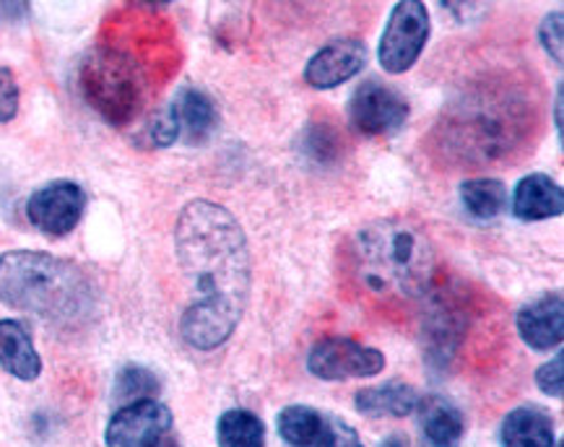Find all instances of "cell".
Masks as SVG:
<instances>
[{
    "mask_svg": "<svg viewBox=\"0 0 564 447\" xmlns=\"http://www.w3.org/2000/svg\"><path fill=\"white\" fill-rule=\"evenodd\" d=\"M154 447H180V445H177V439H172V437L167 435V437L159 439V443H156Z\"/></svg>",
    "mask_w": 564,
    "mask_h": 447,
    "instance_id": "4dcf8cb0",
    "label": "cell"
},
{
    "mask_svg": "<svg viewBox=\"0 0 564 447\" xmlns=\"http://www.w3.org/2000/svg\"><path fill=\"white\" fill-rule=\"evenodd\" d=\"M349 120L365 135H395L409 120V102L401 91L380 81H365L349 99Z\"/></svg>",
    "mask_w": 564,
    "mask_h": 447,
    "instance_id": "ba28073f",
    "label": "cell"
},
{
    "mask_svg": "<svg viewBox=\"0 0 564 447\" xmlns=\"http://www.w3.org/2000/svg\"><path fill=\"white\" fill-rule=\"evenodd\" d=\"M430 40V13L419 0H401L390 11L380 37V66L388 74H406L422 55Z\"/></svg>",
    "mask_w": 564,
    "mask_h": 447,
    "instance_id": "8992f818",
    "label": "cell"
},
{
    "mask_svg": "<svg viewBox=\"0 0 564 447\" xmlns=\"http://www.w3.org/2000/svg\"><path fill=\"white\" fill-rule=\"evenodd\" d=\"M325 419L313 406H286L279 414V435L292 447H315Z\"/></svg>",
    "mask_w": 564,
    "mask_h": 447,
    "instance_id": "44dd1931",
    "label": "cell"
},
{
    "mask_svg": "<svg viewBox=\"0 0 564 447\" xmlns=\"http://www.w3.org/2000/svg\"><path fill=\"white\" fill-rule=\"evenodd\" d=\"M0 367L21 382H34L42 372V359L32 336L19 320H0Z\"/></svg>",
    "mask_w": 564,
    "mask_h": 447,
    "instance_id": "e0dca14e",
    "label": "cell"
},
{
    "mask_svg": "<svg viewBox=\"0 0 564 447\" xmlns=\"http://www.w3.org/2000/svg\"><path fill=\"white\" fill-rule=\"evenodd\" d=\"M533 115V102L520 86L484 84L466 89L437 122L435 154L460 167L500 162L523 146Z\"/></svg>",
    "mask_w": 564,
    "mask_h": 447,
    "instance_id": "7a4b0ae2",
    "label": "cell"
},
{
    "mask_svg": "<svg viewBox=\"0 0 564 447\" xmlns=\"http://www.w3.org/2000/svg\"><path fill=\"white\" fill-rule=\"evenodd\" d=\"M305 154L317 159V162H330L341 154V139H338L336 128L328 122L310 126L305 133Z\"/></svg>",
    "mask_w": 564,
    "mask_h": 447,
    "instance_id": "603a6c76",
    "label": "cell"
},
{
    "mask_svg": "<svg viewBox=\"0 0 564 447\" xmlns=\"http://www.w3.org/2000/svg\"><path fill=\"white\" fill-rule=\"evenodd\" d=\"M315 447H365L351 424L341 419H325L323 435Z\"/></svg>",
    "mask_w": 564,
    "mask_h": 447,
    "instance_id": "484cf974",
    "label": "cell"
},
{
    "mask_svg": "<svg viewBox=\"0 0 564 447\" xmlns=\"http://www.w3.org/2000/svg\"><path fill=\"white\" fill-rule=\"evenodd\" d=\"M19 112V84L11 68H0V122H11Z\"/></svg>",
    "mask_w": 564,
    "mask_h": 447,
    "instance_id": "83f0119b",
    "label": "cell"
},
{
    "mask_svg": "<svg viewBox=\"0 0 564 447\" xmlns=\"http://www.w3.org/2000/svg\"><path fill=\"white\" fill-rule=\"evenodd\" d=\"M380 447H409V439L403 435H390L388 439H382Z\"/></svg>",
    "mask_w": 564,
    "mask_h": 447,
    "instance_id": "f546056e",
    "label": "cell"
},
{
    "mask_svg": "<svg viewBox=\"0 0 564 447\" xmlns=\"http://www.w3.org/2000/svg\"><path fill=\"white\" fill-rule=\"evenodd\" d=\"M162 385H159V378L147 367L128 364L122 367L118 378H115V401L120 403H135V401H149L156 399Z\"/></svg>",
    "mask_w": 564,
    "mask_h": 447,
    "instance_id": "7402d4cb",
    "label": "cell"
},
{
    "mask_svg": "<svg viewBox=\"0 0 564 447\" xmlns=\"http://www.w3.org/2000/svg\"><path fill=\"white\" fill-rule=\"evenodd\" d=\"M419 427H422V447H460L466 435V419L460 408L443 395H430L419 401Z\"/></svg>",
    "mask_w": 564,
    "mask_h": 447,
    "instance_id": "9a60e30c",
    "label": "cell"
},
{
    "mask_svg": "<svg viewBox=\"0 0 564 447\" xmlns=\"http://www.w3.org/2000/svg\"><path fill=\"white\" fill-rule=\"evenodd\" d=\"M562 97L564 91L560 89L556 91V102H554V118H556V131H560V135H562Z\"/></svg>",
    "mask_w": 564,
    "mask_h": 447,
    "instance_id": "f1b7e54d",
    "label": "cell"
},
{
    "mask_svg": "<svg viewBox=\"0 0 564 447\" xmlns=\"http://www.w3.org/2000/svg\"><path fill=\"white\" fill-rule=\"evenodd\" d=\"M367 66V47L359 40H336L310 57L305 68V81L313 89H336L351 81Z\"/></svg>",
    "mask_w": 564,
    "mask_h": 447,
    "instance_id": "8fae6325",
    "label": "cell"
},
{
    "mask_svg": "<svg viewBox=\"0 0 564 447\" xmlns=\"http://www.w3.org/2000/svg\"><path fill=\"white\" fill-rule=\"evenodd\" d=\"M500 437L502 447H556L554 422L536 406L510 411L502 422Z\"/></svg>",
    "mask_w": 564,
    "mask_h": 447,
    "instance_id": "ac0fdd59",
    "label": "cell"
},
{
    "mask_svg": "<svg viewBox=\"0 0 564 447\" xmlns=\"http://www.w3.org/2000/svg\"><path fill=\"white\" fill-rule=\"evenodd\" d=\"M562 34H564L562 11L549 13V17L544 19V24H541V29H539V37H541V45H544L546 53L554 57L556 66H562V47H564Z\"/></svg>",
    "mask_w": 564,
    "mask_h": 447,
    "instance_id": "4316f807",
    "label": "cell"
},
{
    "mask_svg": "<svg viewBox=\"0 0 564 447\" xmlns=\"http://www.w3.org/2000/svg\"><path fill=\"white\" fill-rule=\"evenodd\" d=\"M518 334L531 349H556L564 338V299L560 294H544L520 309Z\"/></svg>",
    "mask_w": 564,
    "mask_h": 447,
    "instance_id": "7c38bea8",
    "label": "cell"
},
{
    "mask_svg": "<svg viewBox=\"0 0 564 447\" xmlns=\"http://www.w3.org/2000/svg\"><path fill=\"white\" fill-rule=\"evenodd\" d=\"M219 447H265V424L248 408H229L216 424Z\"/></svg>",
    "mask_w": 564,
    "mask_h": 447,
    "instance_id": "ffe728a7",
    "label": "cell"
},
{
    "mask_svg": "<svg viewBox=\"0 0 564 447\" xmlns=\"http://www.w3.org/2000/svg\"><path fill=\"white\" fill-rule=\"evenodd\" d=\"M86 208V193L70 179H55L32 193L26 200V219L34 229L47 237L70 235L82 221Z\"/></svg>",
    "mask_w": 564,
    "mask_h": 447,
    "instance_id": "9c48e42d",
    "label": "cell"
},
{
    "mask_svg": "<svg viewBox=\"0 0 564 447\" xmlns=\"http://www.w3.org/2000/svg\"><path fill=\"white\" fill-rule=\"evenodd\" d=\"M539 391L549 399H562L564 395V357L556 355L552 362L541 364L536 370Z\"/></svg>",
    "mask_w": 564,
    "mask_h": 447,
    "instance_id": "d4e9b609",
    "label": "cell"
},
{
    "mask_svg": "<svg viewBox=\"0 0 564 447\" xmlns=\"http://www.w3.org/2000/svg\"><path fill=\"white\" fill-rule=\"evenodd\" d=\"M351 263L365 292L388 302L426 297L435 279L432 240L419 224L403 216H388L359 229Z\"/></svg>",
    "mask_w": 564,
    "mask_h": 447,
    "instance_id": "3957f363",
    "label": "cell"
},
{
    "mask_svg": "<svg viewBox=\"0 0 564 447\" xmlns=\"http://www.w3.org/2000/svg\"><path fill=\"white\" fill-rule=\"evenodd\" d=\"M512 214L520 221H544L564 214V193L544 172L525 175L512 190Z\"/></svg>",
    "mask_w": 564,
    "mask_h": 447,
    "instance_id": "4fadbf2b",
    "label": "cell"
},
{
    "mask_svg": "<svg viewBox=\"0 0 564 447\" xmlns=\"http://www.w3.org/2000/svg\"><path fill=\"white\" fill-rule=\"evenodd\" d=\"M147 135L151 146L156 149H167L180 139V126L175 120V112H172V107H164V110L151 115Z\"/></svg>",
    "mask_w": 564,
    "mask_h": 447,
    "instance_id": "cb8c5ba5",
    "label": "cell"
},
{
    "mask_svg": "<svg viewBox=\"0 0 564 447\" xmlns=\"http://www.w3.org/2000/svg\"><path fill=\"white\" fill-rule=\"evenodd\" d=\"M419 393L414 385L403 380H390L382 385L361 388L354 395V406L367 419H403L411 416L419 406Z\"/></svg>",
    "mask_w": 564,
    "mask_h": 447,
    "instance_id": "5bb4252c",
    "label": "cell"
},
{
    "mask_svg": "<svg viewBox=\"0 0 564 447\" xmlns=\"http://www.w3.org/2000/svg\"><path fill=\"white\" fill-rule=\"evenodd\" d=\"M170 107L175 112L180 135H185L187 143H204L219 126V110H216L214 99L193 86L180 89Z\"/></svg>",
    "mask_w": 564,
    "mask_h": 447,
    "instance_id": "2e32d148",
    "label": "cell"
},
{
    "mask_svg": "<svg viewBox=\"0 0 564 447\" xmlns=\"http://www.w3.org/2000/svg\"><path fill=\"white\" fill-rule=\"evenodd\" d=\"M172 429V411L162 401H135L118 408L105 429L107 447H154Z\"/></svg>",
    "mask_w": 564,
    "mask_h": 447,
    "instance_id": "30bf717a",
    "label": "cell"
},
{
    "mask_svg": "<svg viewBox=\"0 0 564 447\" xmlns=\"http://www.w3.org/2000/svg\"><path fill=\"white\" fill-rule=\"evenodd\" d=\"M0 302L19 313L74 323L91 313L94 286L76 263L42 250L0 255Z\"/></svg>",
    "mask_w": 564,
    "mask_h": 447,
    "instance_id": "277c9868",
    "label": "cell"
},
{
    "mask_svg": "<svg viewBox=\"0 0 564 447\" xmlns=\"http://www.w3.org/2000/svg\"><path fill=\"white\" fill-rule=\"evenodd\" d=\"M86 105L110 126H128L143 105V76L133 55L120 47H94L78 66Z\"/></svg>",
    "mask_w": 564,
    "mask_h": 447,
    "instance_id": "5b68a950",
    "label": "cell"
},
{
    "mask_svg": "<svg viewBox=\"0 0 564 447\" xmlns=\"http://www.w3.org/2000/svg\"><path fill=\"white\" fill-rule=\"evenodd\" d=\"M307 370L328 382L365 380L386 370V355L346 336H328L313 346L307 357Z\"/></svg>",
    "mask_w": 564,
    "mask_h": 447,
    "instance_id": "52a82bcc",
    "label": "cell"
},
{
    "mask_svg": "<svg viewBox=\"0 0 564 447\" xmlns=\"http://www.w3.org/2000/svg\"><path fill=\"white\" fill-rule=\"evenodd\" d=\"M175 250L191 284V305L180 320V334L198 351L219 349L240 326L250 299L248 237L224 206L191 200L180 211Z\"/></svg>",
    "mask_w": 564,
    "mask_h": 447,
    "instance_id": "6da1fadb",
    "label": "cell"
},
{
    "mask_svg": "<svg viewBox=\"0 0 564 447\" xmlns=\"http://www.w3.org/2000/svg\"><path fill=\"white\" fill-rule=\"evenodd\" d=\"M460 200L474 219L491 221L508 208V187L497 177H474L460 185Z\"/></svg>",
    "mask_w": 564,
    "mask_h": 447,
    "instance_id": "d6986e66",
    "label": "cell"
}]
</instances>
